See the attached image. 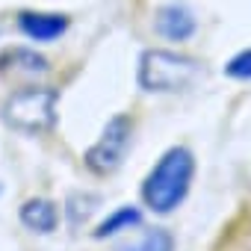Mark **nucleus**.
I'll use <instances>...</instances> for the list:
<instances>
[{"mask_svg": "<svg viewBox=\"0 0 251 251\" xmlns=\"http://www.w3.org/2000/svg\"><path fill=\"white\" fill-rule=\"evenodd\" d=\"M225 74L233 77V80H251V48L239 50V53L225 65Z\"/></svg>", "mask_w": 251, "mask_h": 251, "instance_id": "obj_12", "label": "nucleus"}, {"mask_svg": "<svg viewBox=\"0 0 251 251\" xmlns=\"http://www.w3.org/2000/svg\"><path fill=\"white\" fill-rule=\"evenodd\" d=\"M56 103H59V92L50 86L18 89L3 103V124L27 136L50 133L56 124Z\"/></svg>", "mask_w": 251, "mask_h": 251, "instance_id": "obj_3", "label": "nucleus"}, {"mask_svg": "<svg viewBox=\"0 0 251 251\" xmlns=\"http://www.w3.org/2000/svg\"><path fill=\"white\" fill-rule=\"evenodd\" d=\"M157 33L169 42H186L195 36V15L183 6V3H169V6H160L157 9Z\"/></svg>", "mask_w": 251, "mask_h": 251, "instance_id": "obj_5", "label": "nucleus"}, {"mask_svg": "<svg viewBox=\"0 0 251 251\" xmlns=\"http://www.w3.org/2000/svg\"><path fill=\"white\" fill-rule=\"evenodd\" d=\"M18 27L33 42H56L68 30V18L59 12H18Z\"/></svg>", "mask_w": 251, "mask_h": 251, "instance_id": "obj_6", "label": "nucleus"}, {"mask_svg": "<svg viewBox=\"0 0 251 251\" xmlns=\"http://www.w3.org/2000/svg\"><path fill=\"white\" fill-rule=\"evenodd\" d=\"M130 251H175V236H172L166 227H154V230H148V233L139 239V245H133Z\"/></svg>", "mask_w": 251, "mask_h": 251, "instance_id": "obj_11", "label": "nucleus"}, {"mask_svg": "<svg viewBox=\"0 0 251 251\" xmlns=\"http://www.w3.org/2000/svg\"><path fill=\"white\" fill-rule=\"evenodd\" d=\"M21 225L33 233H53L59 225V210L48 198H30L21 204Z\"/></svg>", "mask_w": 251, "mask_h": 251, "instance_id": "obj_7", "label": "nucleus"}, {"mask_svg": "<svg viewBox=\"0 0 251 251\" xmlns=\"http://www.w3.org/2000/svg\"><path fill=\"white\" fill-rule=\"evenodd\" d=\"M192 177H195V157L189 148L183 145H175L169 148L157 166L148 172L145 183H142V201L148 210L166 216L172 213L175 207L183 204L189 186H192Z\"/></svg>", "mask_w": 251, "mask_h": 251, "instance_id": "obj_1", "label": "nucleus"}, {"mask_svg": "<svg viewBox=\"0 0 251 251\" xmlns=\"http://www.w3.org/2000/svg\"><path fill=\"white\" fill-rule=\"evenodd\" d=\"M130 139H133V118L124 115V112L112 115V118L106 121V127L100 130L98 142L83 154L86 169H89L92 175H98V177L112 175V172L121 166L124 154H127Z\"/></svg>", "mask_w": 251, "mask_h": 251, "instance_id": "obj_4", "label": "nucleus"}, {"mask_svg": "<svg viewBox=\"0 0 251 251\" xmlns=\"http://www.w3.org/2000/svg\"><path fill=\"white\" fill-rule=\"evenodd\" d=\"M98 204H100L98 195H89V192H77V195H71V198H68V222H71L74 227H80V225L95 213Z\"/></svg>", "mask_w": 251, "mask_h": 251, "instance_id": "obj_10", "label": "nucleus"}, {"mask_svg": "<svg viewBox=\"0 0 251 251\" xmlns=\"http://www.w3.org/2000/svg\"><path fill=\"white\" fill-rule=\"evenodd\" d=\"M142 222V213L136 210V207H118L112 216H106L98 227H95V239H103V236H112V233H118V230H130V227H136Z\"/></svg>", "mask_w": 251, "mask_h": 251, "instance_id": "obj_9", "label": "nucleus"}, {"mask_svg": "<svg viewBox=\"0 0 251 251\" xmlns=\"http://www.w3.org/2000/svg\"><path fill=\"white\" fill-rule=\"evenodd\" d=\"M50 65L42 53L30 48H9L0 53V74H45Z\"/></svg>", "mask_w": 251, "mask_h": 251, "instance_id": "obj_8", "label": "nucleus"}, {"mask_svg": "<svg viewBox=\"0 0 251 251\" xmlns=\"http://www.w3.org/2000/svg\"><path fill=\"white\" fill-rule=\"evenodd\" d=\"M201 77V62L195 56L166 50V48H148L139 56L136 68V83L145 92L154 95H169V92H183Z\"/></svg>", "mask_w": 251, "mask_h": 251, "instance_id": "obj_2", "label": "nucleus"}]
</instances>
